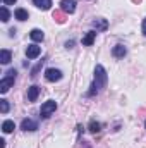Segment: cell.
<instances>
[{
  "label": "cell",
  "mask_w": 146,
  "mask_h": 148,
  "mask_svg": "<svg viewBox=\"0 0 146 148\" xmlns=\"http://www.w3.org/2000/svg\"><path fill=\"white\" fill-rule=\"evenodd\" d=\"M107 81H108V76H107V71L102 64H98L95 67V77H93V83L86 93V97H95L96 93H100L105 86H107Z\"/></svg>",
  "instance_id": "cell-1"
},
{
  "label": "cell",
  "mask_w": 146,
  "mask_h": 148,
  "mask_svg": "<svg viewBox=\"0 0 146 148\" xmlns=\"http://www.w3.org/2000/svg\"><path fill=\"white\" fill-rule=\"evenodd\" d=\"M16 76H17V71H16V69H10V71H7L5 76L0 79V93H2V95L10 90V86H12L14 81H16Z\"/></svg>",
  "instance_id": "cell-2"
},
{
  "label": "cell",
  "mask_w": 146,
  "mask_h": 148,
  "mask_svg": "<svg viewBox=\"0 0 146 148\" xmlns=\"http://www.w3.org/2000/svg\"><path fill=\"white\" fill-rule=\"evenodd\" d=\"M55 110H57V102L55 100H46L41 105V109H40V117L41 119H48Z\"/></svg>",
  "instance_id": "cell-3"
},
{
  "label": "cell",
  "mask_w": 146,
  "mask_h": 148,
  "mask_svg": "<svg viewBox=\"0 0 146 148\" xmlns=\"http://www.w3.org/2000/svg\"><path fill=\"white\" fill-rule=\"evenodd\" d=\"M62 71L60 69H55V67H48L46 71H45V79L46 81H50V83H55V81H60L62 79Z\"/></svg>",
  "instance_id": "cell-4"
},
{
  "label": "cell",
  "mask_w": 146,
  "mask_h": 148,
  "mask_svg": "<svg viewBox=\"0 0 146 148\" xmlns=\"http://www.w3.org/2000/svg\"><path fill=\"white\" fill-rule=\"evenodd\" d=\"M60 10L65 14H74L76 12V0H62L60 2Z\"/></svg>",
  "instance_id": "cell-5"
},
{
  "label": "cell",
  "mask_w": 146,
  "mask_h": 148,
  "mask_svg": "<svg viewBox=\"0 0 146 148\" xmlns=\"http://www.w3.org/2000/svg\"><path fill=\"white\" fill-rule=\"evenodd\" d=\"M40 53H41V48L38 47L36 43L28 45V48H26V57H28V59H36Z\"/></svg>",
  "instance_id": "cell-6"
},
{
  "label": "cell",
  "mask_w": 146,
  "mask_h": 148,
  "mask_svg": "<svg viewBox=\"0 0 146 148\" xmlns=\"http://www.w3.org/2000/svg\"><path fill=\"white\" fill-rule=\"evenodd\" d=\"M21 129L23 131H36L38 129V122L33 119H23L21 122Z\"/></svg>",
  "instance_id": "cell-7"
},
{
  "label": "cell",
  "mask_w": 146,
  "mask_h": 148,
  "mask_svg": "<svg viewBox=\"0 0 146 148\" xmlns=\"http://www.w3.org/2000/svg\"><path fill=\"white\" fill-rule=\"evenodd\" d=\"M126 53H127V48H126L124 45H120V43L112 48V55H113L115 59H122V57H126Z\"/></svg>",
  "instance_id": "cell-8"
},
{
  "label": "cell",
  "mask_w": 146,
  "mask_h": 148,
  "mask_svg": "<svg viewBox=\"0 0 146 148\" xmlns=\"http://www.w3.org/2000/svg\"><path fill=\"white\" fill-rule=\"evenodd\" d=\"M91 26H93V28L96 29V33H98V31H105V29L108 28V23H107V19H102V17H100V19H95V21L91 23Z\"/></svg>",
  "instance_id": "cell-9"
},
{
  "label": "cell",
  "mask_w": 146,
  "mask_h": 148,
  "mask_svg": "<svg viewBox=\"0 0 146 148\" xmlns=\"http://www.w3.org/2000/svg\"><path fill=\"white\" fill-rule=\"evenodd\" d=\"M38 95H40V86L33 84V86L28 88V100H29V102H36Z\"/></svg>",
  "instance_id": "cell-10"
},
{
  "label": "cell",
  "mask_w": 146,
  "mask_h": 148,
  "mask_svg": "<svg viewBox=\"0 0 146 148\" xmlns=\"http://www.w3.org/2000/svg\"><path fill=\"white\" fill-rule=\"evenodd\" d=\"M29 38H31L33 41H36V43H40V41H43V40H45V33H43L41 29H38V28H35V29H31V33H29Z\"/></svg>",
  "instance_id": "cell-11"
},
{
  "label": "cell",
  "mask_w": 146,
  "mask_h": 148,
  "mask_svg": "<svg viewBox=\"0 0 146 148\" xmlns=\"http://www.w3.org/2000/svg\"><path fill=\"white\" fill-rule=\"evenodd\" d=\"M14 17L17 19V21H28V17H29V14H28V10L26 9H16L14 10Z\"/></svg>",
  "instance_id": "cell-12"
},
{
  "label": "cell",
  "mask_w": 146,
  "mask_h": 148,
  "mask_svg": "<svg viewBox=\"0 0 146 148\" xmlns=\"http://www.w3.org/2000/svg\"><path fill=\"white\" fill-rule=\"evenodd\" d=\"M10 60H12V53H10V50L3 48V50L0 52V62H2L3 66H7V64H9Z\"/></svg>",
  "instance_id": "cell-13"
},
{
  "label": "cell",
  "mask_w": 146,
  "mask_h": 148,
  "mask_svg": "<svg viewBox=\"0 0 146 148\" xmlns=\"http://www.w3.org/2000/svg\"><path fill=\"white\" fill-rule=\"evenodd\" d=\"M95 38H96V31H88L86 36L83 38V45L84 47H91L93 41H95Z\"/></svg>",
  "instance_id": "cell-14"
},
{
  "label": "cell",
  "mask_w": 146,
  "mask_h": 148,
  "mask_svg": "<svg viewBox=\"0 0 146 148\" xmlns=\"http://www.w3.org/2000/svg\"><path fill=\"white\" fill-rule=\"evenodd\" d=\"M33 3L41 10H48L52 7V0H33Z\"/></svg>",
  "instance_id": "cell-15"
},
{
  "label": "cell",
  "mask_w": 146,
  "mask_h": 148,
  "mask_svg": "<svg viewBox=\"0 0 146 148\" xmlns=\"http://www.w3.org/2000/svg\"><path fill=\"white\" fill-rule=\"evenodd\" d=\"M14 129H16L14 121H9V119H7V121H3V122H2V131H3L5 134H7V133H12Z\"/></svg>",
  "instance_id": "cell-16"
},
{
  "label": "cell",
  "mask_w": 146,
  "mask_h": 148,
  "mask_svg": "<svg viewBox=\"0 0 146 148\" xmlns=\"http://www.w3.org/2000/svg\"><path fill=\"white\" fill-rule=\"evenodd\" d=\"M102 127H103V126H102V122H96V121H91V122H89V131H91L93 134L100 133V131H102Z\"/></svg>",
  "instance_id": "cell-17"
},
{
  "label": "cell",
  "mask_w": 146,
  "mask_h": 148,
  "mask_svg": "<svg viewBox=\"0 0 146 148\" xmlns=\"http://www.w3.org/2000/svg\"><path fill=\"white\" fill-rule=\"evenodd\" d=\"M53 19L57 21V23H65V12H62V10H55L53 12Z\"/></svg>",
  "instance_id": "cell-18"
},
{
  "label": "cell",
  "mask_w": 146,
  "mask_h": 148,
  "mask_svg": "<svg viewBox=\"0 0 146 148\" xmlns=\"http://www.w3.org/2000/svg\"><path fill=\"white\" fill-rule=\"evenodd\" d=\"M0 12H2V23H7V21L10 19V12H9V9H7V5H2Z\"/></svg>",
  "instance_id": "cell-19"
},
{
  "label": "cell",
  "mask_w": 146,
  "mask_h": 148,
  "mask_svg": "<svg viewBox=\"0 0 146 148\" xmlns=\"http://www.w3.org/2000/svg\"><path fill=\"white\" fill-rule=\"evenodd\" d=\"M9 109H10V107H9V102H7L5 98H2V100H0V112H2V114H7Z\"/></svg>",
  "instance_id": "cell-20"
},
{
  "label": "cell",
  "mask_w": 146,
  "mask_h": 148,
  "mask_svg": "<svg viewBox=\"0 0 146 148\" xmlns=\"http://www.w3.org/2000/svg\"><path fill=\"white\" fill-rule=\"evenodd\" d=\"M43 62H45V59L38 62V64H36V67H33V71H31V74H29L31 77H35V76H36V74H38V71H40V69H41V66H43Z\"/></svg>",
  "instance_id": "cell-21"
},
{
  "label": "cell",
  "mask_w": 146,
  "mask_h": 148,
  "mask_svg": "<svg viewBox=\"0 0 146 148\" xmlns=\"http://www.w3.org/2000/svg\"><path fill=\"white\" fill-rule=\"evenodd\" d=\"M2 2H3V5H14L17 0H2Z\"/></svg>",
  "instance_id": "cell-22"
},
{
  "label": "cell",
  "mask_w": 146,
  "mask_h": 148,
  "mask_svg": "<svg viewBox=\"0 0 146 148\" xmlns=\"http://www.w3.org/2000/svg\"><path fill=\"white\" fill-rule=\"evenodd\" d=\"M141 31H143V35L146 36V17L143 19V26H141Z\"/></svg>",
  "instance_id": "cell-23"
},
{
  "label": "cell",
  "mask_w": 146,
  "mask_h": 148,
  "mask_svg": "<svg viewBox=\"0 0 146 148\" xmlns=\"http://www.w3.org/2000/svg\"><path fill=\"white\" fill-rule=\"evenodd\" d=\"M72 45H74V41L71 40V41H67V43H65V48H72Z\"/></svg>",
  "instance_id": "cell-24"
},
{
  "label": "cell",
  "mask_w": 146,
  "mask_h": 148,
  "mask_svg": "<svg viewBox=\"0 0 146 148\" xmlns=\"http://www.w3.org/2000/svg\"><path fill=\"white\" fill-rule=\"evenodd\" d=\"M9 36H16V29H14V28H12V29L9 31Z\"/></svg>",
  "instance_id": "cell-25"
},
{
  "label": "cell",
  "mask_w": 146,
  "mask_h": 148,
  "mask_svg": "<svg viewBox=\"0 0 146 148\" xmlns=\"http://www.w3.org/2000/svg\"><path fill=\"white\" fill-rule=\"evenodd\" d=\"M0 148H5V140H0Z\"/></svg>",
  "instance_id": "cell-26"
},
{
  "label": "cell",
  "mask_w": 146,
  "mask_h": 148,
  "mask_svg": "<svg viewBox=\"0 0 146 148\" xmlns=\"http://www.w3.org/2000/svg\"><path fill=\"white\" fill-rule=\"evenodd\" d=\"M132 2H136V3H139V2H141V0H132Z\"/></svg>",
  "instance_id": "cell-27"
},
{
  "label": "cell",
  "mask_w": 146,
  "mask_h": 148,
  "mask_svg": "<svg viewBox=\"0 0 146 148\" xmlns=\"http://www.w3.org/2000/svg\"><path fill=\"white\" fill-rule=\"evenodd\" d=\"M145 124H146V122H145Z\"/></svg>",
  "instance_id": "cell-28"
}]
</instances>
